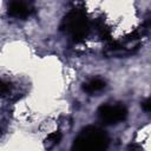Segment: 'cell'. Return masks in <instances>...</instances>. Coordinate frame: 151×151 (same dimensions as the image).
Wrapping results in <instances>:
<instances>
[{
	"mask_svg": "<svg viewBox=\"0 0 151 151\" xmlns=\"http://www.w3.org/2000/svg\"><path fill=\"white\" fill-rule=\"evenodd\" d=\"M109 146V137L97 126H86L76 137L72 149L78 151H100Z\"/></svg>",
	"mask_w": 151,
	"mask_h": 151,
	"instance_id": "cell-1",
	"label": "cell"
},
{
	"mask_svg": "<svg viewBox=\"0 0 151 151\" xmlns=\"http://www.w3.org/2000/svg\"><path fill=\"white\" fill-rule=\"evenodd\" d=\"M61 28L74 41H81L87 37L90 31V25L86 15L81 11L73 9L68 12L64 18Z\"/></svg>",
	"mask_w": 151,
	"mask_h": 151,
	"instance_id": "cell-2",
	"label": "cell"
},
{
	"mask_svg": "<svg viewBox=\"0 0 151 151\" xmlns=\"http://www.w3.org/2000/svg\"><path fill=\"white\" fill-rule=\"evenodd\" d=\"M98 116L100 122L107 125L117 124L119 122L125 120L127 116V110L123 105H101L98 110Z\"/></svg>",
	"mask_w": 151,
	"mask_h": 151,
	"instance_id": "cell-3",
	"label": "cell"
},
{
	"mask_svg": "<svg viewBox=\"0 0 151 151\" xmlns=\"http://www.w3.org/2000/svg\"><path fill=\"white\" fill-rule=\"evenodd\" d=\"M34 12L32 0H11L8 4V14L17 19H27Z\"/></svg>",
	"mask_w": 151,
	"mask_h": 151,
	"instance_id": "cell-4",
	"label": "cell"
},
{
	"mask_svg": "<svg viewBox=\"0 0 151 151\" xmlns=\"http://www.w3.org/2000/svg\"><path fill=\"white\" fill-rule=\"evenodd\" d=\"M105 87V81L100 78H93L88 81H86L83 86V90L87 93H97L100 92Z\"/></svg>",
	"mask_w": 151,
	"mask_h": 151,
	"instance_id": "cell-5",
	"label": "cell"
},
{
	"mask_svg": "<svg viewBox=\"0 0 151 151\" xmlns=\"http://www.w3.org/2000/svg\"><path fill=\"white\" fill-rule=\"evenodd\" d=\"M60 139H61L60 132H59V131H54V132H52V133L45 139V146H46L47 149H52V147H54L55 145L59 144Z\"/></svg>",
	"mask_w": 151,
	"mask_h": 151,
	"instance_id": "cell-6",
	"label": "cell"
},
{
	"mask_svg": "<svg viewBox=\"0 0 151 151\" xmlns=\"http://www.w3.org/2000/svg\"><path fill=\"white\" fill-rule=\"evenodd\" d=\"M142 109H143L145 112L151 113V97H150V98H147L145 101H143V103H142Z\"/></svg>",
	"mask_w": 151,
	"mask_h": 151,
	"instance_id": "cell-7",
	"label": "cell"
}]
</instances>
